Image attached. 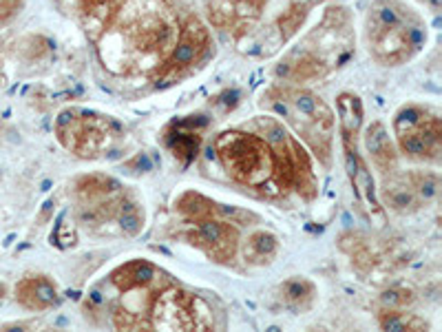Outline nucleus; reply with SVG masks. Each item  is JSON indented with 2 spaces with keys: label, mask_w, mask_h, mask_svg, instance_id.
<instances>
[{
  "label": "nucleus",
  "mask_w": 442,
  "mask_h": 332,
  "mask_svg": "<svg viewBox=\"0 0 442 332\" xmlns=\"http://www.w3.org/2000/svg\"><path fill=\"white\" fill-rule=\"evenodd\" d=\"M215 148L228 175L241 184L259 186L274 173L270 144L256 135L228 131L215 140Z\"/></svg>",
  "instance_id": "1"
},
{
  "label": "nucleus",
  "mask_w": 442,
  "mask_h": 332,
  "mask_svg": "<svg viewBox=\"0 0 442 332\" xmlns=\"http://www.w3.org/2000/svg\"><path fill=\"white\" fill-rule=\"evenodd\" d=\"M210 120L206 115H188V117H179L166 129L164 140L173 151V155L181 160V164H190L197 153H200V144H202V135L200 131L208 127Z\"/></svg>",
  "instance_id": "2"
},
{
  "label": "nucleus",
  "mask_w": 442,
  "mask_h": 332,
  "mask_svg": "<svg viewBox=\"0 0 442 332\" xmlns=\"http://www.w3.org/2000/svg\"><path fill=\"white\" fill-rule=\"evenodd\" d=\"M193 244L202 246L212 260L217 262H228L233 260L235 248H237V231L230 224L217 222V219H200L197 231L190 235Z\"/></svg>",
  "instance_id": "3"
},
{
  "label": "nucleus",
  "mask_w": 442,
  "mask_h": 332,
  "mask_svg": "<svg viewBox=\"0 0 442 332\" xmlns=\"http://www.w3.org/2000/svg\"><path fill=\"white\" fill-rule=\"evenodd\" d=\"M16 299L25 308L42 310L58 301V288L47 277H25L16 286Z\"/></svg>",
  "instance_id": "4"
},
{
  "label": "nucleus",
  "mask_w": 442,
  "mask_h": 332,
  "mask_svg": "<svg viewBox=\"0 0 442 332\" xmlns=\"http://www.w3.org/2000/svg\"><path fill=\"white\" fill-rule=\"evenodd\" d=\"M365 146H368L370 155L376 162L378 169L389 171V166H394V162H396L394 146L389 142V135H387L385 127L380 122H374L368 129V133H365Z\"/></svg>",
  "instance_id": "5"
},
{
  "label": "nucleus",
  "mask_w": 442,
  "mask_h": 332,
  "mask_svg": "<svg viewBox=\"0 0 442 332\" xmlns=\"http://www.w3.org/2000/svg\"><path fill=\"white\" fill-rule=\"evenodd\" d=\"M155 268L148 262H131L126 266H122L117 273H113V283L119 290H131V288H140L155 279Z\"/></svg>",
  "instance_id": "6"
},
{
  "label": "nucleus",
  "mask_w": 442,
  "mask_h": 332,
  "mask_svg": "<svg viewBox=\"0 0 442 332\" xmlns=\"http://www.w3.org/2000/svg\"><path fill=\"white\" fill-rule=\"evenodd\" d=\"M383 198L387 202V206L391 210H398V213H407V210H414L418 206V195L414 191V186H409L405 182H398V179H391V182H385L383 189Z\"/></svg>",
  "instance_id": "7"
},
{
  "label": "nucleus",
  "mask_w": 442,
  "mask_h": 332,
  "mask_svg": "<svg viewBox=\"0 0 442 332\" xmlns=\"http://www.w3.org/2000/svg\"><path fill=\"white\" fill-rule=\"evenodd\" d=\"M281 297L292 310H306L314 299V286L308 279H290L281 286Z\"/></svg>",
  "instance_id": "8"
},
{
  "label": "nucleus",
  "mask_w": 442,
  "mask_h": 332,
  "mask_svg": "<svg viewBox=\"0 0 442 332\" xmlns=\"http://www.w3.org/2000/svg\"><path fill=\"white\" fill-rule=\"evenodd\" d=\"M339 115H341V133L358 135L363 122V104L356 96L349 94L339 96Z\"/></svg>",
  "instance_id": "9"
},
{
  "label": "nucleus",
  "mask_w": 442,
  "mask_h": 332,
  "mask_svg": "<svg viewBox=\"0 0 442 332\" xmlns=\"http://www.w3.org/2000/svg\"><path fill=\"white\" fill-rule=\"evenodd\" d=\"M277 253V237L272 233L259 231L250 235L248 244H246V260L252 264H266L270 262L272 255Z\"/></svg>",
  "instance_id": "10"
},
{
  "label": "nucleus",
  "mask_w": 442,
  "mask_h": 332,
  "mask_svg": "<svg viewBox=\"0 0 442 332\" xmlns=\"http://www.w3.org/2000/svg\"><path fill=\"white\" fill-rule=\"evenodd\" d=\"M177 208H179V213H184L186 217L200 222V219H206V217H210L212 213H215L217 204H212L210 200H206L200 193H186V195H181L179 198Z\"/></svg>",
  "instance_id": "11"
},
{
  "label": "nucleus",
  "mask_w": 442,
  "mask_h": 332,
  "mask_svg": "<svg viewBox=\"0 0 442 332\" xmlns=\"http://www.w3.org/2000/svg\"><path fill=\"white\" fill-rule=\"evenodd\" d=\"M380 326L383 330L391 332H401V330H422L424 324L414 314H405V312H389L380 317Z\"/></svg>",
  "instance_id": "12"
},
{
  "label": "nucleus",
  "mask_w": 442,
  "mask_h": 332,
  "mask_svg": "<svg viewBox=\"0 0 442 332\" xmlns=\"http://www.w3.org/2000/svg\"><path fill=\"white\" fill-rule=\"evenodd\" d=\"M424 117H427V113L422 109H418V107H405L398 115H396L394 129H396V133L411 131V129H416Z\"/></svg>",
  "instance_id": "13"
},
{
  "label": "nucleus",
  "mask_w": 442,
  "mask_h": 332,
  "mask_svg": "<svg viewBox=\"0 0 442 332\" xmlns=\"http://www.w3.org/2000/svg\"><path fill=\"white\" fill-rule=\"evenodd\" d=\"M411 301H414V295H411L409 290H405V288H389V290H385L383 295H380V304H383L385 308H389V310L405 308V306L411 304Z\"/></svg>",
  "instance_id": "14"
},
{
  "label": "nucleus",
  "mask_w": 442,
  "mask_h": 332,
  "mask_svg": "<svg viewBox=\"0 0 442 332\" xmlns=\"http://www.w3.org/2000/svg\"><path fill=\"white\" fill-rule=\"evenodd\" d=\"M119 224H122V229H124V233L129 235H135V233H140L142 229V217L140 213L133 208L131 202H122V217H119Z\"/></svg>",
  "instance_id": "15"
},
{
  "label": "nucleus",
  "mask_w": 442,
  "mask_h": 332,
  "mask_svg": "<svg viewBox=\"0 0 442 332\" xmlns=\"http://www.w3.org/2000/svg\"><path fill=\"white\" fill-rule=\"evenodd\" d=\"M51 244H56L58 248H69L75 244V233L71 231V226L65 224V215L56 224V229L51 233Z\"/></svg>",
  "instance_id": "16"
},
{
  "label": "nucleus",
  "mask_w": 442,
  "mask_h": 332,
  "mask_svg": "<svg viewBox=\"0 0 442 332\" xmlns=\"http://www.w3.org/2000/svg\"><path fill=\"white\" fill-rule=\"evenodd\" d=\"M438 177L436 175H416V195L422 200H431L438 195Z\"/></svg>",
  "instance_id": "17"
},
{
  "label": "nucleus",
  "mask_w": 442,
  "mask_h": 332,
  "mask_svg": "<svg viewBox=\"0 0 442 332\" xmlns=\"http://www.w3.org/2000/svg\"><path fill=\"white\" fill-rule=\"evenodd\" d=\"M376 20H378V25H383V27H398V25H403V18H401V13L396 11L394 7H380L378 11H376Z\"/></svg>",
  "instance_id": "18"
},
{
  "label": "nucleus",
  "mask_w": 442,
  "mask_h": 332,
  "mask_svg": "<svg viewBox=\"0 0 442 332\" xmlns=\"http://www.w3.org/2000/svg\"><path fill=\"white\" fill-rule=\"evenodd\" d=\"M217 210H219L221 215H226L228 219L237 222V224L254 219V215H252V213H248V210H241V208H237V206H217Z\"/></svg>",
  "instance_id": "19"
},
{
  "label": "nucleus",
  "mask_w": 442,
  "mask_h": 332,
  "mask_svg": "<svg viewBox=\"0 0 442 332\" xmlns=\"http://www.w3.org/2000/svg\"><path fill=\"white\" fill-rule=\"evenodd\" d=\"M301 20H303V13H299V9H294L292 13H287V16H283L281 18V32H283V36H290L294 32V29L301 25Z\"/></svg>",
  "instance_id": "20"
},
{
  "label": "nucleus",
  "mask_w": 442,
  "mask_h": 332,
  "mask_svg": "<svg viewBox=\"0 0 442 332\" xmlns=\"http://www.w3.org/2000/svg\"><path fill=\"white\" fill-rule=\"evenodd\" d=\"M129 169H137V171L146 173V171L153 169V162H150V158H148L146 153H140L133 162H129Z\"/></svg>",
  "instance_id": "21"
},
{
  "label": "nucleus",
  "mask_w": 442,
  "mask_h": 332,
  "mask_svg": "<svg viewBox=\"0 0 442 332\" xmlns=\"http://www.w3.org/2000/svg\"><path fill=\"white\" fill-rule=\"evenodd\" d=\"M219 102L223 104L226 109H233V107H237V102H239V94H237V91H226V94L219 98Z\"/></svg>",
  "instance_id": "22"
},
{
  "label": "nucleus",
  "mask_w": 442,
  "mask_h": 332,
  "mask_svg": "<svg viewBox=\"0 0 442 332\" xmlns=\"http://www.w3.org/2000/svg\"><path fill=\"white\" fill-rule=\"evenodd\" d=\"M440 3H442V0H431V5H434V7H436V9H438V7H440Z\"/></svg>",
  "instance_id": "23"
},
{
  "label": "nucleus",
  "mask_w": 442,
  "mask_h": 332,
  "mask_svg": "<svg viewBox=\"0 0 442 332\" xmlns=\"http://www.w3.org/2000/svg\"><path fill=\"white\" fill-rule=\"evenodd\" d=\"M5 295V286L3 283H0V297H3Z\"/></svg>",
  "instance_id": "24"
},
{
  "label": "nucleus",
  "mask_w": 442,
  "mask_h": 332,
  "mask_svg": "<svg viewBox=\"0 0 442 332\" xmlns=\"http://www.w3.org/2000/svg\"><path fill=\"white\" fill-rule=\"evenodd\" d=\"M91 3H106V0H91Z\"/></svg>",
  "instance_id": "25"
}]
</instances>
